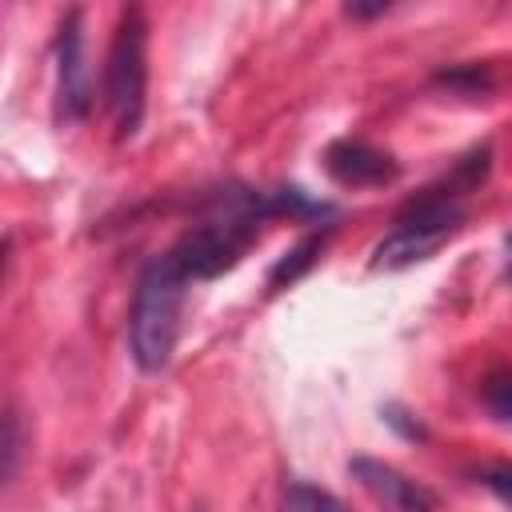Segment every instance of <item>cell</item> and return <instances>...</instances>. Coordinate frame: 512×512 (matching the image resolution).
Instances as JSON below:
<instances>
[{
	"label": "cell",
	"instance_id": "16",
	"mask_svg": "<svg viewBox=\"0 0 512 512\" xmlns=\"http://www.w3.org/2000/svg\"><path fill=\"white\" fill-rule=\"evenodd\" d=\"M392 4H384V0H376V4H360V0H352V4H344V12L352 16V20H372V16H384Z\"/></svg>",
	"mask_w": 512,
	"mask_h": 512
},
{
	"label": "cell",
	"instance_id": "7",
	"mask_svg": "<svg viewBox=\"0 0 512 512\" xmlns=\"http://www.w3.org/2000/svg\"><path fill=\"white\" fill-rule=\"evenodd\" d=\"M348 472L376 496V500H384V504H392L396 512H436V496L420 484V480H412V476H404V472H396L392 464H384V460H372V456H352L348 460Z\"/></svg>",
	"mask_w": 512,
	"mask_h": 512
},
{
	"label": "cell",
	"instance_id": "8",
	"mask_svg": "<svg viewBox=\"0 0 512 512\" xmlns=\"http://www.w3.org/2000/svg\"><path fill=\"white\" fill-rule=\"evenodd\" d=\"M328 236H332V228H320V232H308L300 244H292V248L272 264V272H268V288H272V292H280V288L296 284V280H300V276L320 260V252H324Z\"/></svg>",
	"mask_w": 512,
	"mask_h": 512
},
{
	"label": "cell",
	"instance_id": "4",
	"mask_svg": "<svg viewBox=\"0 0 512 512\" xmlns=\"http://www.w3.org/2000/svg\"><path fill=\"white\" fill-rule=\"evenodd\" d=\"M144 92H148V16L140 4H132L120 12L104 68V100L116 124V140L136 136L144 120Z\"/></svg>",
	"mask_w": 512,
	"mask_h": 512
},
{
	"label": "cell",
	"instance_id": "2",
	"mask_svg": "<svg viewBox=\"0 0 512 512\" xmlns=\"http://www.w3.org/2000/svg\"><path fill=\"white\" fill-rule=\"evenodd\" d=\"M272 216V192L220 188L208 196V212L180 232L168 256L188 280H216L244 260V252L260 240L264 220Z\"/></svg>",
	"mask_w": 512,
	"mask_h": 512
},
{
	"label": "cell",
	"instance_id": "12",
	"mask_svg": "<svg viewBox=\"0 0 512 512\" xmlns=\"http://www.w3.org/2000/svg\"><path fill=\"white\" fill-rule=\"evenodd\" d=\"M484 408L500 424H512V372H492L484 380Z\"/></svg>",
	"mask_w": 512,
	"mask_h": 512
},
{
	"label": "cell",
	"instance_id": "1",
	"mask_svg": "<svg viewBox=\"0 0 512 512\" xmlns=\"http://www.w3.org/2000/svg\"><path fill=\"white\" fill-rule=\"evenodd\" d=\"M492 148L480 144L464 152L440 180L420 188L392 220V232L376 244L372 268H408L416 260H428L444 240H452L464 228L468 196L488 180Z\"/></svg>",
	"mask_w": 512,
	"mask_h": 512
},
{
	"label": "cell",
	"instance_id": "13",
	"mask_svg": "<svg viewBox=\"0 0 512 512\" xmlns=\"http://www.w3.org/2000/svg\"><path fill=\"white\" fill-rule=\"evenodd\" d=\"M380 420H384L388 428H396L404 440H428V428H424L412 412H404L400 404H384V408H380Z\"/></svg>",
	"mask_w": 512,
	"mask_h": 512
},
{
	"label": "cell",
	"instance_id": "14",
	"mask_svg": "<svg viewBox=\"0 0 512 512\" xmlns=\"http://www.w3.org/2000/svg\"><path fill=\"white\" fill-rule=\"evenodd\" d=\"M480 484H484L500 504L512 508V464H484V468H480Z\"/></svg>",
	"mask_w": 512,
	"mask_h": 512
},
{
	"label": "cell",
	"instance_id": "9",
	"mask_svg": "<svg viewBox=\"0 0 512 512\" xmlns=\"http://www.w3.org/2000/svg\"><path fill=\"white\" fill-rule=\"evenodd\" d=\"M272 208H276V216H296V220H324V216H332L336 208L328 204V200H312L304 188H296V184H288V188H276L272 192Z\"/></svg>",
	"mask_w": 512,
	"mask_h": 512
},
{
	"label": "cell",
	"instance_id": "5",
	"mask_svg": "<svg viewBox=\"0 0 512 512\" xmlns=\"http://www.w3.org/2000/svg\"><path fill=\"white\" fill-rule=\"evenodd\" d=\"M92 112V72L84 52V12L68 8L56 36V116L80 124Z\"/></svg>",
	"mask_w": 512,
	"mask_h": 512
},
{
	"label": "cell",
	"instance_id": "11",
	"mask_svg": "<svg viewBox=\"0 0 512 512\" xmlns=\"http://www.w3.org/2000/svg\"><path fill=\"white\" fill-rule=\"evenodd\" d=\"M436 80L456 88V92H464V96H480V92L492 88V68L488 64H452V68L436 72Z\"/></svg>",
	"mask_w": 512,
	"mask_h": 512
},
{
	"label": "cell",
	"instance_id": "10",
	"mask_svg": "<svg viewBox=\"0 0 512 512\" xmlns=\"http://www.w3.org/2000/svg\"><path fill=\"white\" fill-rule=\"evenodd\" d=\"M284 512H352V508L308 480H292L284 492Z\"/></svg>",
	"mask_w": 512,
	"mask_h": 512
},
{
	"label": "cell",
	"instance_id": "3",
	"mask_svg": "<svg viewBox=\"0 0 512 512\" xmlns=\"http://www.w3.org/2000/svg\"><path fill=\"white\" fill-rule=\"evenodd\" d=\"M188 276L176 268V260L164 252L144 264L128 312V352L140 372L168 368L176 340H180V308H184Z\"/></svg>",
	"mask_w": 512,
	"mask_h": 512
},
{
	"label": "cell",
	"instance_id": "6",
	"mask_svg": "<svg viewBox=\"0 0 512 512\" xmlns=\"http://www.w3.org/2000/svg\"><path fill=\"white\" fill-rule=\"evenodd\" d=\"M324 172L344 188H380L400 176V164L384 148L344 136L324 148Z\"/></svg>",
	"mask_w": 512,
	"mask_h": 512
},
{
	"label": "cell",
	"instance_id": "17",
	"mask_svg": "<svg viewBox=\"0 0 512 512\" xmlns=\"http://www.w3.org/2000/svg\"><path fill=\"white\" fill-rule=\"evenodd\" d=\"M508 252H512V236H508Z\"/></svg>",
	"mask_w": 512,
	"mask_h": 512
},
{
	"label": "cell",
	"instance_id": "15",
	"mask_svg": "<svg viewBox=\"0 0 512 512\" xmlns=\"http://www.w3.org/2000/svg\"><path fill=\"white\" fill-rule=\"evenodd\" d=\"M16 452H20V436H16V412L4 416V480L16 472Z\"/></svg>",
	"mask_w": 512,
	"mask_h": 512
}]
</instances>
